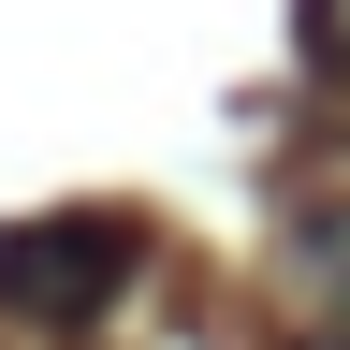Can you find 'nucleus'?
Listing matches in <instances>:
<instances>
[{
  "label": "nucleus",
  "mask_w": 350,
  "mask_h": 350,
  "mask_svg": "<svg viewBox=\"0 0 350 350\" xmlns=\"http://www.w3.org/2000/svg\"><path fill=\"white\" fill-rule=\"evenodd\" d=\"M292 292L321 306V321H350V190L292 219Z\"/></svg>",
  "instance_id": "nucleus-2"
},
{
  "label": "nucleus",
  "mask_w": 350,
  "mask_h": 350,
  "mask_svg": "<svg viewBox=\"0 0 350 350\" xmlns=\"http://www.w3.org/2000/svg\"><path fill=\"white\" fill-rule=\"evenodd\" d=\"M306 59H321V73H350V0H306Z\"/></svg>",
  "instance_id": "nucleus-3"
},
{
  "label": "nucleus",
  "mask_w": 350,
  "mask_h": 350,
  "mask_svg": "<svg viewBox=\"0 0 350 350\" xmlns=\"http://www.w3.org/2000/svg\"><path fill=\"white\" fill-rule=\"evenodd\" d=\"M131 278H146V234L117 204H59V219H15L0 234V306L15 321H103Z\"/></svg>",
  "instance_id": "nucleus-1"
}]
</instances>
